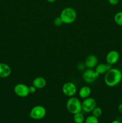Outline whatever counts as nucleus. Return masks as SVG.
<instances>
[{
	"label": "nucleus",
	"mask_w": 122,
	"mask_h": 123,
	"mask_svg": "<svg viewBox=\"0 0 122 123\" xmlns=\"http://www.w3.org/2000/svg\"><path fill=\"white\" fill-rule=\"evenodd\" d=\"M122 80V73L117 68H112L105 73L104 82L108 86L114 87Z\"/></svg>",
	"instance_id": "f257e3e1"
},
{
	"label": "nucleus",
	"mask_w": 122,
	"mask_h": 123,
	"mask_svg": "<svg viewBox=\"0 0 122 123\" xmlns=\"http://www.w3.org/2000/svg\"><path fill=\"white\" fill-rule=\"evenodd\" d=\"M60 18L63 24H72L77 18V12L72 7H66L63 8L60 14Z\"/></svg>",
	"instance_id": "f03ea898"
},
{
	"label": "nucleus",
	"mask_w": 122,
	"mask_h": 123,
	"mask_svg": "<svg viewBox=\"0 0 122 123\" xmlns=\"http://www.w3.org/2000/svg\"><path fill=\"white\" fill-rule=\"evenodd\" d=\"M67 109L69 113L72 114H75L77 113L81 112L82 111L81 102L78 98L75 97H71L67 100L66 104Z\"/></svg>",
	"instance_id": "7ed1b4c3"
},
{
	"label": "nucleus",
	"mask_w": 122,
	"mask_h": 123,
	"mask_svg": "<svg viewBox=\"0 0 122 123\" xmlns=\"http://www.w3.org/2000/svg\"><path fill=\"white\" fill-rule=\"evenodd\" d=\"M46 113V109L44 106L37 105L32 108L29 113V117L33 120H41L45 116Z\"/></svg>",
	"instance_id": "20e7f679"
},
{
	"label": "nucleus",
	"mask_w": 122,
	"mask_h": 123,
	"mask_svg": "<svg viewBox=\"0 0 122 123\" xmlns=\"http://www.w3.org/2000/svg\"><path fill=\"white\" fill-rule=\"evenodd\" d=\"M82 110L87 113L91 112L93 109L96 106V102L94 98L92 97H87L84 98L81 103Z\"/></svg>",
	"instance_id": "39448f33"
},
{
	"label": "nucleus",
	"mask_w": 122,
	"mask_h": 123,
	"mask_svg": "<svg viewBox=\"0 0 122 123\" xmlns=\"http://www.w3.org/2000/svg\"><path fill=\"white\" fill-rule=\"evenodd\" d=\"M99 74L92 68H88L83 74V79L86 83H93L99 77Z\"/></svg>",
	"instance_id": "423d86ee"
},
{
	"label": "nucleus",
	"mask_w": 122,
	"mask_h": 123,
	"mask_svg": "<svg viewBox=\"0 0 122 123\" xmlns=\"http://www.w3.org/2000/svg\"><path fill=\"white\" fill-rule=\"evenodd\" d=\"M62 92L68 97H73L77 92L76 85L71 82H66L62 86Z\"/></svg>",
	"instance_id": "0eeeda50"
},
{
	"label": "nucleus",
	"mask_w": 122,
	"mask_h": 123,
	"mask_svg": "<svg viewBox=\"0 0 122 123\" xmlns=\"http://www.w3.org/2000/svg\"><path fill=\"white\" fill-rule=\"evenodd\" d=\"M14 92L20 97H26L29 94V86L24 84H17L14 86Z\"/></svg>",
	"instance_id": "6e6552de"
},
{
	"label": "nucleus",
	"mask_w": 122,
	"mask_h": 123,
	"mask_svg": "<svg viewBox=\"0 0 122 123\" xmlns=\"http://www.w3.org/2000/svg\"><path fill=\"white\" fill-rule=\"evenodd\" d=\"M120 58L119 53L116 50H112L109 52L106 56V61L111 65L115 64L118 62Z\"/></svg>",
	"instance_id": "1a4fd4ad"
},
{
	"label": "nucleus",
	"mask_w": 122,
	"mask_h": 123,
	"mask_svg": "<svg viewBox=\"0 0 122 123\" xmlns=\"http://www.w3.org/2000/svg\"><path fill=\"white\" fill-rule=\"evenodd\" d=\"M11 73L10 67L4 62H0V78H6L9 76Z\"/></svg>",
	"instance_id": "9d476101"
},
{
	"label": "nucleus",
	"mask_w": 122,
	"mask_h": 123,
	"mask_svg": "<svg viewBox=\"0 0 122 123\" xmlns=\"http://www.w3.org/2000/svg\"><path fill=\"white\" fill-rule=\"evenodd\" d=\"M98 58L94 55H90L86 58L85 66L88 68H93L98 65Z\"/></svg>",
	"instance_id": "9b49d317"
},
{
	"label": "nucleus",
	"mask_w": 122,
	"mask_h": 123,
	"mask_svg": "<svg viewBox=\"0 0 122 123\" xmlns=\"http://www.w3.org/2000/svg\"><path fill=\"white\" fill-rule=\"evenodd\" d=\"M111 68H112V65L110 64L107 62L106 64L100 63L96 66L95 71L99 74H102L105 73L107 71L110 70Z\"/></svg>",
	"instance_id": "f8f14e48"
},
{
	"label": "nucleus",
	"mask_w": 122,
	"mask_h": 123,
	"mask_svg": "<svg viewBox=\"0 0 122 123\" xmlns=\"http://www.w3.org/2000/svg\"><path fill=\"white\" fill-rule=\"evenodd\" d=\"M46 80L43 77H37L33 79L32 85L35 86L37 89H41L45 87L46 85Z\"/></svg>",
	"instance_id": "ddd939ff"
},
{
	"label": "nucleus",
	"mask_w": 122,
	"mask_h": 123,
	"mask_svg": "<svg viewBox=\"0 0 122 123\" xmlns=\"http://www.w3.org/2000/svg\"><path fill=\"white\" fill-rule=\"evenodd\" d=\"M91 88L88 86H84L79 90V96L82 98H86L89 97L91 94Z\"/></svg>",
	"instance_id": "4468645a"
},
{
	"label": "nucleus",
	"mask_w": 122,
	"mask_h": 123,
	"mask_svg": "<svg viewBox=\"0 0 122 123\" xmlns=\"http://www.w3.org/2000/svg\"><path fill=\"white\" fill-rule=\"evenodd\" d=\"M73 120L75 123H84L85 121V118L82 113L78 112L74 114Z\"/></svg>",
	"instance_id": "2eb2a0df"
},
{
	"label": "nucleus",
	"mask_w": 122,
	"mask_h": 123,
	"mask_svg": "<svg viewBox=\"0 0 122 123\" xmlns=\"http://www.w3.org/2000/svg\"><path fill=\"white\" fill-rule=\"evenodd\" d=\"M114 21L117 25L122 26V12H118L114 16Z\"/></svg>",
	"instance_id": "dca6fc26"
},
{
	"label": "nucleus",
	"mask_w": 122,
	"mask_h": 123,
	"mask_svg": "<svg viewBox=\"0 0 122 123\" xmlns=\"http://www.w3.org/2000/svg\"><path fill=\"white\" fill-rule=\"evenodd\" d=\"M85 123H99L98 118L93 116V115H90L87 117L84 121Z\"/></svg>",
	"instance_id": "f3484780"
},
{
	"label": "nucleus",
	"mask_w": 122,
	"mask_h": 123,
	"mask_svg": "<svg viewBox=\"0 0 122 123\" xmlns=\"http://www.w3.org/2000/svg\"><path fill=\"white\" fill-rule=\"evenodd\" d=\"M92 115L96 117L97 118H99L101 116L102 114V110L99 107H96V106L94 109H93V111H92Z\"/></svg>",
	"instance_id": "a211bd4d"
},
{
	"label": "nucleus",
	"mask_w": 122,
	"mask_h": 123,
	"mask_svg": "<svg viewBox=\"0 0 122 123\" xmlns=\"http://www.w3.org/2000/svg\"><path fill=\"white\" fill-rule=\"evenodd\" d=\"M53 23H54V25H55V26H61V25H62V24H63L62 19H61V18H60V16L57 17V18H55V19H54Z\"/></svg>",
	"instance_id": "6ab92c4d"
},
{
	"label": "nucleus",
	"mask_w": 122,
	"mask_h": 123,
	"mask_svg": "<svg viewBox=\"0 0 122 123\" xmlns=\"http://www.w3.org/2000/svg\"><path fill=\"white\" fill-rule=\"evenodd\" d=\"M37 88L33 86V85L32 86H29V94L35 93L36 92V91H37Z\"/></svg>",
	"instance_id": "aec40b11"
},
{
	"label": "nucleus",
	"mask_w": 122,
	"mask_h": 123,
	"mask_svg": "<svg viewBox=\"0 0 122 123\" xmlns=\"http://www.w3.org/2000/svg\"><path fill=\"white\" fill-rule=\"evenodd\" d=\"M108 1L111 5L115 6V5H117L118 3L119 0H108Z\"/></svg>",
	"instance_id": "412c9836"
},
{
	"label": "nucleus",
	"mask_w": 122,
	"mask_h": 123,
	"mask_svg": "<svg viewBox=\"0 0 122 123\" xmlns=\"http://www.w3.org/2000/svg\"><path fill=\"white\" fill-rule=\"evenodd\" d=\"M118 110L121 114H122V103H120V104L118 105Z\"/></svg>",
	"instance_id": "4be33fe9"
},
{
	"label": "nucleus",
	"mask_w": 122,
	"mask_h": 123,
	"mask_svg": "<svg viewBox=\"0 0 122 123\" xmlns=\"http://www.w3.org/2000/svg\"><path fill=\"white\" fill-rule=\"evenodd\" d=\"M111 123H122L120 122V121H118V120H114V121H112Z\"/></svg>",
	"instance_id": "5701e85b"
},
{
	"label": "nucleus",
	"mask_w": 122,
	"mask_h": 123,
	"mask_svg": "<svg viewBox=\"0 0 122 123\" xmlns=\"http://www.w3.org/2000/svg\"><path fill=\"white\" fill-rule=\"evenodd\" d=\"M46 1H47V2H50V3H53V2H55V1H56V0H46Z\"/></svg>",
	"instance_id": "b1692460"
}]
</instances>
